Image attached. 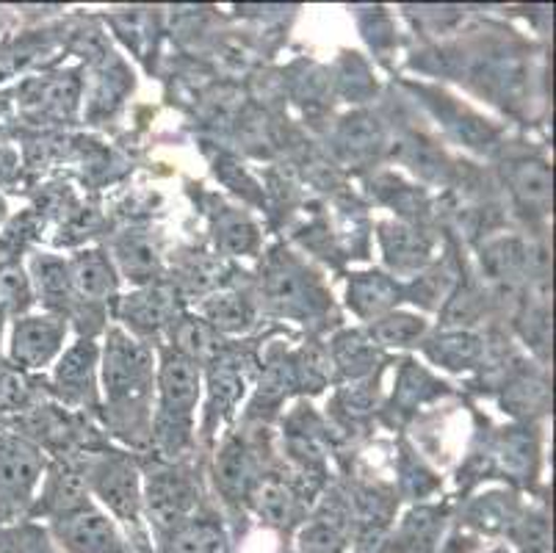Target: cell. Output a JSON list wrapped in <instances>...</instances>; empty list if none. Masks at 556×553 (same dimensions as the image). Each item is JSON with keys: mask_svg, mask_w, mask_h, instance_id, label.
Here are the masks:
<instances>
[{"mask_svg": "<svg viewBox=\"0 0 556 553\" xmlns=\"http://www.w3.org/2000/svg\"><path fill=\"white\" fill-rule=\"evenodd\" d=\"M42 463L34 445L17 438H0V520L23 510L37 485Z\"/></svg>", "mask_w": 556, "mask_h": 553, "instance_id": "6da1fadb", "label": "cell"}, {"mask_svg": "<svg viewBox=\"0 0 556 553\" xmlns=\"http://www.w3.org/2000/svg\"><path fill=\"white\" fill-rule=\"evenodd\" d=\"M148 349L119 329H114L109 335V349H105V385H109L111 399H116V402L136 399L148 382Z\"/></svg>", "mask_w": 556, "mask_h": 553, "instance_id": "7a4b0ae2", "label": "cell"}, {"mask_svg": "<svg viewBox=\"0 0 556 553\" xmlns=\"http://www.w3.org/2000/svg\"><path fill=\"white\" fill-rule=\"evenodd\" d=\"M55 535L70 553H125L128 548L119 540L109 517L94 512L92 506H80V510L59 517Z\"/></svg>", "mask_w": 556, "mask_h": 553, "instance_id": "3957f363", "label": "cell"}, {"mask_svg": "<svg viewBox=\"0 0 556 553\" xmlns=\"http://www.w3.org/2000/svg\"><path fill=\"white\" fill-rule=\"evenodd\" d=\"M64 338V324L53 316H25L14 324L12 360L23 368H39L48 363Z\"/></svg>", "mask_w": 556, "mask_h": 553, "instance_id": "277c9868", "label": "cell"}, {"mask_svg": "<svg viewBox=\"0 0 556 553\" xmlns=\"http://www.w3.org/2000/svg\"><path fill=\"white\" fill-rule=\"evenodd\" d=\"M148 510L161 529H178L194 510V490L184 476H153L148 485Z\"/></svg>", "mask_w": 556, "mask_h": 553, "instance_id": "5b68a950", "label": "cell"}, {"mask_svg": "<svg viewBox=\"0 0 556 553\" xmlns=\"http://www.w3.org/2000/svg\"><path fill=\"white\" fill-rule=\"evenodd\" d=\"M200 374L197 365L184 354H169L161 368V393H164V415L172 418H189L197 402Z\"/></svg>", "mask_w": 556, "mask_h": 553, "instance_id": "8992f818", "label": "cell"}, {"mask_svg": "<svg viewBox=\"0 0 556 553\" xmlns=\"http://www.w3.org/2000/svg\"><path fill=\"white\" fill-rule=\"evenodd\" d=\"M266 293H269V299L280 311L294 313V316H311V313L321 307L318 291L311 286L305 274H300L296 268H271L269 277H266Z\"/></svg>", "mask_w": 556, "mask_h": 553, "instance_id": "52a82bcc", "label": "cell"}, {"mask_svg": "<svg viewBox=\"0 0 556 553\" xmlns=\"http://www.w3.org/2000/svg\"><path fill=\"white\" fill-rule=\"evenodd\" d=\"M94 487L98 493L103 495L105 504L116 512L125 520H136V512H139V493H136V476L134 468L123 460L116 463H105L103 468L94 476Z\"/></svg>", "mask_w": 556, "mask_h": 553, "instance_id": "ba28073f", "label": "cell"}, {"mask_svg": "<svg viewBox=\"0 0 556 553\" xmlns=\"http://www.w3.org/2000/svg\"><path fill=\"white\" fill-rule=\"evenodd\" d=\"M94 360H98V352H94L92 341H78L64 354L55 368V385L67 399H86L92 393Z\"/></svg>", "mask_w": 556, "mask_h": 553, "instance_id": "9c48e42d", "label": "cell"}, {"mask_svg": "<svg viewBox=\"0 0 556 553\" xmlns=\"http://www.w3.org/2000/svg\"><path fill=\"white\" fill-rule=\"evenodd\" d=\"M75 100H78V80L73 75L39 80V84H31L25 89V109L48 116H70L75 109Z\"/></svg>", "mask_w": 556, "mask_h": 553, "instance_id": "30bf717a", "label": "cell"}, {"mask_svg": "<svg viewBox=\"0 0 556 553\" xmlns=\"http://www.w3.org/2000/svg\"><path fill=\"white\" fill-rule=\"evenodd\" d=\"M175 311V299L166 288H148V291L134 293L123 304L125 322L134 324L136 329H159L161 324L169 322Z\"/></svg>", "mask_w": 556, "mask_h": 553, "instance_id": "8fae6325", "label": "cell"}, {"mask_svg": "<svg viewBox=\"0 0 556 553\" xmlns=\"http://www.w3.org/2000/svg\"><path fill=\"white\" fill-rule=\"evenodd\" d=\"M396 286L382 274H361L349 286V304L355 307L361 316H377L388 311L396 302Z\"/></svg>", "mask_w": 556, "mask_h": 553, "instance_id": "7c38bea8", "label": "cell"}, {"mask_svg": "<svg viewBox=\"0 0 556 553\" xmlns=\"http://www.w3.org/2000/svg\"><path fill=\"white\" fill-rule=\"evenodd\" d=\"M70 282L75 286V291L86 299H105L114 291V277H111V266L105 263V257L100 252H89V255H80L73 263V272H70Z\"/></svg>", "mask_w": 556, "mask_h": 553, "instance_id": "4fadbf2b", "label": "cell"}, {"mask_svg": "<svg viewBox=\"0 0 556 553\" xmlns=\"http://www.w3.org/2000/svg\"><path fill=\"white\" fill-rule=\"evenodd\" d=\"M84 495H86L84 479H80L78 474H73V470L59 468L53 479L48 481V493H45V501L39 510L48 512V515H53L55 520H59V517L86 506Z\"/></svg>", "mask_w": 556, "mask_h": 553, "instance_id": "5bb4252c", "label": "cell"}, {"mask_svg": "<svg viewBox=\"0 0 556 553\" xmlns=\"http://www.w3.org/2000/svg\"><path fill=\"white\" fill-rule=\"evenodd\" d=\"M31 280L17 261H0V313L20 316L31 307Z\"/></svg>", "mask_w": 556, "mask_h": 553, "instance_id": "9a60e30c", "label": "cell"}, {"mask_svg": "<svg viewBox=\"0 0 556 553\" xmlns=\"http://www.w3.org/2000/svg\"><path fill=\"white\" fill-rule=\"evenodd\" d=\"M216 474H219V485L227 495H241L247 493V487L252 481V456L239 440L222 449L219 463H216Z\"/></svg>", "mask_w": 556, "mask_h": 553, "instance_id": "2e32d148", "label": "cell"}, {"mask_svg": "<svg viewBox=\"0 0 556 553\" xmlns=\"http://www.w3.org/2000/svg\"><path fill=\"white\" fill-rule=\"evenodd\" d=\"M515 194L532 208H545L551 202V172L540 161H523L515 164L513 175H509Z\"/></svg>", "mask_w": 556, "mask_h": 553, "instance_id": "e0dca14e", "label": "cell"}, {"mask_svg": "<svg viewBox=\"0 0 556 553\" xmlns=\"http://www.w3.org/2000/svg\"><path fill=\"white\" fill-rule=\"evenodd\" d=\"M252 504H255L257 515L266 517L269 524H288L294 515L296 499L280 479H263L252 490Z\"/></svg>", "mask_w": 556, "mask_h": 553, "instance_id": "ac0fdd59", "label": "cell"}, {"mask_svg": "<svg viewBox=\"0 0 556 553\" xmlns=\"http://www.w3.org/2000/svg\"><path fill=\"white\" fill-rule=\"evenodd\" d=\"M169 553H227V537L214 524H184L172 535Z\"/></svg>", "mask_w": 556, "mask_h": 553, "instance_id": "d6986e66", "label": "cell"}, {"mask_svg": "<svg viewBox=\"0 0 556 553\" xmlns=\"http://www.w3.org/2000/svg\"><path fill=\"white\" fill-rule=\"evenodd\" d=\"M479 352H482V343H479L477 335L471 332H446L441 335L438 341L429 347V357L438 360L441 365H446V368H465L468 363H473V360L479 357Z\"/></svg>", "mask_w": 556, "mask_h": 553, "instance_id": "ffe728a7", "label": "cell"}, {"mask_svg": "<svg viewBox=\"0 0 556 553\" xmlns=\"http://www.w3.org/2000/svg\"><path fill=\"white\" fill-rule=\"evenodd\" d=\"M34 277H37L39 293L48 304H64L70 297V268L55 257H34Z\"/></svg>", "mask_w": 556, "mask_h": 553, "instance_id": "44dd1931", "label": "cell"}, {"mask_svg": "<svg viewBox=\"0 0 556 553\" xmlns=\"http://www.w3.org/2000/svg\"><path fill=\"white\" fill-rule=\"evenodd\" d=\"M175 338H178L180 354L189 357L191 363H194V360H211L219 354V338H216L214 327H208L205 322L189 318V322L180 324Z\"/></svg>", "mask_w": 556, "mask_h": 553, "instance_id": "7402d4cb", "label": "cell"}, {"mask_svg": "<svg viewBox=\"0 0 556 553\" xmlns=\"http://www.w3.org/2000/svg\"><path fill=\"white\" fill-rule=\"evenodd\" d=\"M205 316L214 324L216 329H225V332H232V329H241L250 324V304L244 302V297L239 293H216L205 302Z\"/></svg>", "mask_w": 556, "mask_h": 553, "instance_id": "603a6c76", "label": "cell"}, {"mask_svg": "<svg viewBox=\"0 0 556 553\" xmlns=\"http://www.w3.org/2000/svg\"><path fill=\"white\" fill-rule=\"evenodd\" d=\"M116 255H119L125 274L134 277V280H148V277L159 272V255H155V250L144 238H125L116 247Z\"/></svg>", "mask_w": 556, "mask_h": 553, "instance_id": "cb8c5ba5", "label": "cell"}, {"mask_svg": "<svg viewBox=\"0 0 556 553\" xmlns=\"http://www.w3.org/2000/svg\"><path fill=\"white\" fill-rule=\"evenodd\" d=\"M388 261L396 266H416L427 255V241L407 227H386Z\"/></svg>", "mask_w": 556, "mask_h": 553, "instance_id": "d4e9b609", "label": "cell"}, {"mask_svg": "<svg viewBox=\"0 0 556 553\" xmlns=\"http://www.w3.org/2000/svg\"><path fill=\"white\" fill-rule=\"evenodd\" d=\"M300 551L302 553H341L343 551V535L336 524L330 520H316V524L305 526L300 535Z\"/></svg>", "mask_w": 556, "mask_h": 553, "instance_id": "484cf974", "label": "cell"}, {"mask_svg": "<svg viewBox=\"0 0 556 553\" xmlns=\"http://www.w3.org/2000/svg\"><path fill=\"white\" fill-rule=\"evenodd\" d=\"M424 332V322L416 316H407V313H399V316L386 318L374 327V335H377L382 343H396V347H407V343L418 341Z\"/></svg>", "mask_w": 556, "mask_h": 553, "instance_id": "4316f807", "label": "cell"}, {"mask_svg": "<svg viewBox=\"0 0 556 553\" xmlns=\"http://www.w3.org/2000/svg\"><path fill=\"white\" fill-rule=\"evenodd\" d=\"M379 136L382 134H379L377 120H371V116H355V120H349L343 125L341 144L355 152V155H363V152L377 150Z\"/></svg>", "mask_w": 556, "mask_h": 553, "instance_id": "83f0119b", "label": "cell"}, {"mask_svg": "<svg viewBox=\"0 0 556 553\" xmlns=\"http://www.w3.org/2000/svg\"><path fill=\"white\" fill-rule=\"evenodd\" d=\"M255 227L244 216H225L219 222V243L232 255H244L255 247Z\"/></svg>", "mask_w": 556, "mask_h": 553, "instance_id": "f1b7e54d", "label": "cell"}, {"mask_svg": "<svg viewBox=\"0 0 556 553\" xmlns=\"http://www.w3.org/2000/svg\"><path fill=\"white\" fill-rule=\"evenodd\" d=\"M0 553H53L42 531L31 526L0 529Z\"/></svg>", "mask_w": 556, "mask_h": 553, "instance_id": "f546056e", "label": "cell"}, {"mask_svg": "<svg viewBox=\"0 0 556 553\" xmlns=\"http://www.w3.org/2000/svg\"><path fill=\"white\" fill-rule=\"evenodd\" d=\"M498 456H502L504 470H509V474H526L534 456V445L526 435L513 432L502 440V445H498Z\"/></svg>", "mask_w": 556, "mask_h": 553, "instance_id": "4dcf8cb0", "label": "cell"}, {"mask_svg": "<svg viewBox=\"0 0 556 553\" xmlns=\"http://www.w3.org/2000/svg\"><path fill=\"white\" fill-rule=\"evenodd\" d=\"M513 537L523 553H551V531L545 517H526L515 526Z\"/></svg>", "mask_w": 556, "mask_h": 553, "instance_id": "1f68e13d", "label": "cell"}, {"mask_svg": "<svg viewBox=\"0 0 556 553\" xmlns=\"http://www.w3.org/2000/svg\"><path fill=\"white\" fill-rule=\"evenodd\" d=\"M336 357L338 363L352 374L366 372V368H371L374 363V352L361 341V338H357V335H343V338H338Z\"/></svg>", "mask_w": 556, "mask_h": 553, "instance_id": "d6a6232c", "label": "cell"}, {"mask_svg": "<svg viewBox=\"0 0 556 553\" xmlns=\"http://www.w3.org/2000/svg\"><path fill=\"white\" fill-rule=\"evenodd\" d=\"M28 399V382L20 372L9 368V365H0V413H12L20 410Z\"/></svg>", "mask_w": 556, "mask_h": 553, "instance_id": "836d02e7", "label": "cell"}, {"mask_svg": "<svg viewBox=\"0 0 556 553\" xmlns=\"http://www.w3.org/2000/svg\"><path fill=\"white\" fill-rule=\"evenodd\" d=\"M17 169H20L17 152H14L12 147L0 144V186L12 183L14 177H17Z\"/></svg>", "mask_w": 556, "mask_h": 553, "instance_id": "e575fe53", "label": "cell"}, {"mask_svg": "<svg viewBox=\"0 0 556 553\" xmlns=\"http://www.w3.org/2000/svg\"><path fill=\"white\" fill-rule=\"evenodd\" d=\"M3 219H7V200L0 197V225H3Z\"/></svg>", "mask_w": 556, "mask_h": 553, "instance_id": "d590c367", "label": "cell"}, {"mask_svg": "<svg viewBox=\"0 0 556 553\" xmlns=\"http://www.w3.org/2000/svg\"><path fill=\"white\" fill-rule=\"evenodd\" d=\"M0 327H3V313H0Z\"/></svg>", "mask_w": 556, "mask_h": 553, "instance_id": "8d00e7d4", "label": "cell"}, {"mask_svg": "<svg viewBox=\"0 0 556 553\" xmlns=\"http://www.w3.org/2000/svg\"><path fill=\"white\" fill-rule=\"evenodd\" d=\"M493 553H507V551H493Z\"/></svg>", "mask_w": 556, "mask_h": 553, "instance_id": "74e56055", "label": "cell"}]
</instances>
